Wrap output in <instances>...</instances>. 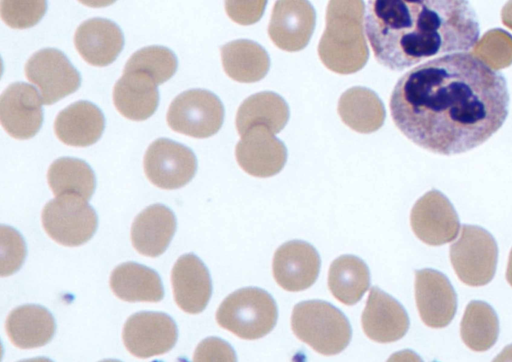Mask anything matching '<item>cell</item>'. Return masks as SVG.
<instances>
[{
  "instance_id": "6da1fadb",
  "label": "cell",
  "mask_w": 512,
  "mask_h": 362,
  "mask_svg": "<svg viewBox=\"0 0 512 362\" xmlns=\"http://www.w3.org/2000/svg\"><path fill=\"white\" fill-rule=\"evenodd\" d=\"M395 126L413 143L442 155L469 151L508 115L504 76L470 53H452L402 75L390 96Z\"/></svg>"
},
{
  "instance_id": "7a4b0ae2",
  "label": "cell",
  "mask_w": 512,
  "mask_h": 362,
  "mask_svg": "<svg viewBox=\"0 0 512 362\" xmlns=\"http://www.w3.org/2000/svg\"><path fill=\"white\" fill-rule=\"evenodd\" d=\"M366 34L375 59L402 71L443 53L476 45L479 24L463 0H373L367 2Z\"/></svg>"
},
{
  "instance_id": "3957f363",
  "label": "cell",
  "mask_w": 512,
  "mask_h": 362,
  "mask_svg": "<svg viewBox=\"0 0 512 362\" xmlns=\"http://www.w3.org/2000/svg\"><path fill=\"white\" fill-rule=\"evenodd\" d=\"M364 11V2L360 0L329 1L326 26L318 45L319 58L329 70L352 74L367 63Z\"/></svg>"
},
{
  "instance_id": "277c9868",
  "label": "cell",
  "mask_w": 512,
  "mask_h": 362,
  "mask_svg": "<svg viewBox=\"0 0 512 362\" xmlns=\"http://www.w3.org/2000/svg\"><path fill=\"white\" fill-rule=\"evenodd\" d=\"M294 334L316 352L331 356L343 351L351 340V326L335 306L320 300L303 301L293 308Z\"/></svg>"
},
{
  "instance_id": "5b68a950",
  "label": "cell",
  "mask_w": 512,
  "mask_h": 362,
  "mask_svg": "<svg viewBox=\"0 0 512 362\" xmlns=\"http://www.w3.org/2000/svg\"><path fill=\"white\" fill-rule=\"evenodd\" d=\"M277 306L266 291L247 287L228 295L216 312L219 326L245 340L259 339L275 327Z\"/></svg>"
},
{
  "instance_id": "8992f818",
  "label": "cell",
  "mask_w": 512,
  "mask_h": 362,
  "mask_svg": "<svg viewBox=\"0 0 512 362\" xmlns=\"http://www.w3.org/2000/svg\"><path fill=\"white\" fill-rule=\"evenodd\" d=\"M498 247L493 236L475 225H463L459 238L450 247V261L458 278L478 287L494 277Z\"/></svg>"
},
{
  "instance_id": "52a82bcc",
  "label": "cell",
  "mask_w": 512,
  "mask_h": 362,
  "mask_svg": "<svg viewBox=\"0 0 512 362\" xmlns=\"http://www.w3.org/2000/svg\"><path fill=\"white\" fill-rule=\"evenodd\" d=\"M41 220L54 241L69 247L86 243L98 224L95 210L76 194L60 195L49 201L42 210Z\"/></svg>"
},
{
  "instance_id": "ba28073f",
  "label": "cell",
  "mask_w": 512,
  "mask_h": 362,
  "mask_svg": "<svg viewBox=\"0 0 512 362\" xmlns=\"http://www.w3.org/2000/svg\"><path fill=\"white\" fill-rule=\"evenodd\" d=\"M166 120L169 127L178 133L194 138H208L220 130L224 107L214 93L191 89L173 99Z\"/></svg>"
},
{
  "instance_id": "9c48e42d",
  "label": "cell",
  "mask_w": 512,
  "mask_h": 362,
  "mask_svg": "<svg viewBox=\"0 0 512 362\" xmlns=\"http://www.w3.org/2000/svg\"><path fill=\"white\" fill-rule=\"evenodd\" d=\"M24 69L26 78L39 89L45 105L75 92L81 84L79 72L66 55L55 48L35 52Z\"/></svg>"
},
{
  "instance_id": "30bf717a",
  "label": "cell",
  "mask_w": 512,
  "mask_h": 362,
  "mask_svg": "<svg viewBox=\"0 0 512 362\" xmlns=\"http://www.w3.org/2000/svg\"><path fill=\"white\" fill-rule=\"evenodd\" d=\"M143 163L148 180L161 189L183 187L197 169L192 150L167 138H159L149 145Z\"/></svg>"
},
{
  "instance_id": "8fae6325",
  "label": "cell",
  "mask_w": 512,
  "mask_h": 362,
  "mask_svg": "<svg viewBox=\"0 0 512 362\" xmlns=\"http://www.w3.org/2000/svg\"><path fill=\"white\" fill-rule=\"evenodd\" d=\"M178 337L174 320L162 312H138L124 324L122 339L135 357L149 358L171 350Z\"/></svg>"
},
{
  "instance_id": "7c38bea8",
  "label": "cell",
  "mask_w": 512,
  "mask_h": 362,
  "mask_svg": "<svg viewBox=\"0 0 512 362\" xmlns=\"http://www.w3.org/2000/svg\"><path fill=\"white\" fill-rule=\"evenodd\" d=\"M410 224L416 237L431 246L451 242L460 229L459 217L453 205L435 189L416 201L411 210Z\"/></svg>"
},
{
  "instance_id": "4fadbf2b",
  "label": "cell",
  "mask_w": 512,
  "mask_h": 362,
  "mask_svg": "<svg viewBox=\"0 0 512 362\" xmlns=\"http://www.w3.org/2000/svg\"><path fill=\"white\" fill-rule=\"evenodd\" d=\"M43 100L37 89L24 82L10 84L0 97V121L13 138L25 140L39 131Z\"/></svg>"
},
{
  "instance_id": "5bb4252c",
  "label": "cell",
  "mask_w": 512,
  "mask_h": 362,
  "mask_svg": "<svg viewBox=\"0 0 512 362\" xmlns=\"http://www.w3.org/2000/svg\"><path fill=\"white\" fill-rule=\"evenodd\" d=\"M315 23L316 13L310 2L281 0L274 4L268 34L278 48L296 52L309 43Z\"/></svg>"
},
{
  "instance_id": "9a60e30c",
  "label": "cell",
  "mask_w": 512,
  "mask_h": 362,
  "mask_svg": "<svg viewBox=\"0 0 512 362\" xmlns=\"http://www.w3.org/2000/svg\"><path fill=\"white\" fill-rule=\"evenodd\" d=\"M235 156L246 173L266 178L283 169L287 160V149L270 130L257 126L241 135L235 148Z\"/></svg>"
},
{
  "instance_id": "2e32d148",
  "label": "cell",
  "mask_w": 512,
  "mask_h": 362,
  "mask_svg": "<svg viewBox=\"0 0 512 362\" xmlns=\"http://www.w3.org/2000/svg\"><path fill=\"white\" fill-rule=\"evenodd\" d=\"M415 300L421 320L431 328L446 327L456 313V293L448 278L434 269L415 271Z\"/></svg>"
},
{
  "instance_id": "e0dca14e",
  "label": "cell",
  "mask_w": 512,
  "mask_h": 362,
  "mask_svg": "<svg viewBox=\"0 0 512 362\" xmlns=\"http://www.w3.org/2000/svg\"><path fill=\"white\" fill-rule=\"evenodd\" d=\"M320 264L319 254L311 244L299 240L289 241L275 251L273 276L284 290L302 291L314 284Z\"/></svg>"
},
{
  "instance_id": "ac0fdd59",
  "label": "cell",
  "mask_w": 512,
  "mask_h": 362,
  "mask_svg": "<svg viewBox=\"0 0 512 362\" xmlns=\"http://www.w3.org/2000/svg\"><path fill=\"white\" fill-rule=\"evenodd\" d=\"M361 322L367 337L379 343L397 341L409 328V318L403 306L378 287L369 291Z\"/></svg>"
},
{
  "instance_id": "d6986e66",
  "label": "cell",
  "mask_w": 512,
  "mask_h": 362,
  "mask_svg": "<svg viewBox=\"0 0 512 362\" xmlns=\"http://www.w3.org/2000/svg\"><path fill=\"white\" fill-rule=\"evenodd\" d=\"M174 300L189 314H198L207 306L212 283L208 269L194 254L180 256L171 272Z\"/></svg>"
},
{
  "instance_id": "ffe728a7",
  "label": "cell",
  "mask_w": 512,
  "mask_h": 362,
  "mask_svg": "<svg viewBox=\"0 0 512 362\" xmlns=\"http://www.w3.org/2000/svg\"><path fill=\"white\" fill-rule=\"evenodd\" d=\"M74 45L80 56L93 66L111 64L124 45L120 27L105 18H91L78 26Z\"/></svg>"
},
{
  "instance_id": "44dd1931",
  "label": "cell",
  "mask_w": 512,
  "mask_h": 362,
  "mask_svg": "<svg viewBox=\"0 0 512 362\" xmlns=\"http://www.w3.org/2000/svg\"><path fill=\"white\" fill-rule=\"evenodd\" d=\"M105 126L101 110L89 101H77L60 111L54 122L57 138L66 145L87 147L98 141Z\"/></svg>"
},
{
  "instance_id": "7402d4cb",
  "label": "cell",
  "mask_w": 512,
  "mask_h": 362,
  "mask_svg": "<svg viewBox=\"0 0 512 362\" xmlns=\"http://www.w3.org/2000/svg\"><path fill=\"white\" fill-rule=\"evenodd\" d=\"M176 230L174 213L166 206L145 208L131 226V242L142 255L157 257L165 252Z\"/></svg>"
},
{
  "instance_id": "603a6c76",
  "label": "cell",
  "mask_w": 512,
  "mask_h": 362,
  "mask_svg": "<svg viewBox=\"0 0 512 362\" xmlns=\"http://www.w3.org/2000/svg\"><path fill=\"white\" fill-rule=\"evenodd\" d=\"M158 102L157 84L144 72L123 71L114 85V106L130 120H146L156 111Z\"/></svg>"
},
{
  "instance_id": "cb8c5ba5",
  "label": "cell",
  "mask_w": 512,
  "mask_h": 362,
  "mask_svg": "<svg viewBox=\"0 0 512 362\" xmlns=\"http://www.w3.org/2000/svg\"><path fill=\"white\" fill-rule=\"evenodd\" d=\"M5 327L10 341L21 349L44 346L55 333L52 314L46 308L35 304L13 309L6 319Z\"/></svg>"
},
{
  "instance_id": "d4e9b609",
  "label": "cell",
  "mask_w": 512,
  "mask_h": 362,
  "mask_svg": "<svg viewBox=\"0 0 512 362\" xmlns=\"http://www.w3.org/2000/svg\"><path fill=\"white\" fill-rule=\"evenodd\" d=\"M337 111L349 128L366 134L381 128L386 117L385 107L379 96L362 86L346 90L339 98Z\"/></svg>"
},
{
  "instance_id": "484cf974",
  "label": "cell",
  "mask_w": 512,
  "mask_h": 362,
  "mask_svg": "<svg viewBox=\"0 0 512 362\" xmlns=\"http://www.w3.org/2000/svg\"><path fill=\"white\" fill-rule=\"evenodd\" d=\"M110 288L118 298L127 302H159L164 297L158 273L135 262L122 263L113 270Z\"/></svg>"
},
{
  "instance_id": "4316f807",
  "label": "cell",
  "mask_w": 512,
  "mask_h": 362,
  "mask_svg": "<svg viewBox=\"0 0 512 362\" xmlns=\"http://www.w3.org/2000/svg\"><path fill=\"white\" fill-rule=\"evenodd\" d=\"M289 119V107L277 93L264 91L246 98L239 106L235 124L239 135L248 129L263 126L279 133Z\"/></svg>"
},
{
  "instance_id": "83f0119b",
  "label": "cell",
  "mask_w": 512,
  "mask_h": 362,
  "mask_svg": "<svg viewBox=\"0 0 512 362\" xmlns=\"http://www.w3.org/2000/svg\"><path fill=\"white\" fill-rule=\"evenodd\" d=\"M220 52L225 73L237 82L260 81L269 71V55L261 45L254 41L234 40L223 45Z\"/></svg>"
},
{
  "instance_id": "f1b7e54d",
  "label": "cell",
  "mask_w": 512,
  "mask_h": 362,
  "mask_svg": "<svg viewBox=\"0 0 512 362\" xmlns=\"http://www.w3.org/2000/svg\"><path fill=\"white\" fill-rule=\"evenodd\" d=\"M369 285V269L360 258L342 255L332 262L328 272V287L338 301L345 305L356 304Z\"/></svg>"
},
{
  "instance_id": "f546056e",
  "label": "cell",
  "mask_w": 512,
  "mask_h": 362,
  "mask_svg": "<svg viewBox=\"0 0 512 362\" xmlns=\"http://www.w3.org/2000/svg\"><path fill=\"white\" fill-rule=\"evenodd\" d=\"M49 187L54 195L76 194L89 200L95 190V175L83 160L61 157L55 160L47 172Z\"/></svg>"
},
{
  "instance_id": "4dcf8cb0",
  "label": "cell",
  "mask_w": 512,
  "mask_h": 362,
  "mask_svg": "<svg viewBox=\"0 0 512 362\" xmlns=\"http://www.w3.org/2000/svg\"><path fill=\"white\" fill-rule=\"evenodd\" d=\"M460 334L471 350L482 352L490 349L499 334V321L493 308L483 301H471L461 320Z\"/></svg>"
},
{
  "instance_id": "1f68e13d",
  "label": "cell",
  "mask_w": 512,
  "mask_h": 362,
  "mask_svg": "<svg viewBox=\"0 0 512 362\" xmlns=\"http://www.w3.org/2000/svg\"><path fill=\"white\" fill-rule=\"evenodd\" d=\"M178 63L174 53L164 46H148L127 60L123 71H141L159 85L170 79L176 72Z\"/></svg>"
},
{
  "instance_id": "d6a6232c",
  "label": "cell",
  "mask_w": 512,
  "mask_h": 362,
  "mask_svg": "<svg viewBox=\"0 0 512 362\" xmlns=\"http://www.w3.org/2000/svg\"><path fill=\"white\" fill-rule=\"evenodd\" d=\"M472 54L494 70L512 64V36L502 29H491L477 41Z\"/></svg>"
},
{
  "instance_id": "836d02e7",
  "label": "cell",
  "mask_w": 512,
  "mask_h": 362,
  "mask_svg": "<svg viewBox=\"0 0 512 362\" xmlns=\"http://www.w3.org/2000/svg\"><path fill=\"white\" fill-rule=\"evenodd\" d=\"M47 5L45 1H1L2 20L11 28L25 29L37 24L44 16Z\"/></svg>"
},
{
  "instance_id": "e575fe53",
  "label": "cell",
  "mask_w": 512,
  "mask_h": 362,
  "mask_svg": "<svg viewBox=\"0 0 512 362\" xmlns=\"http://www.w3.org/2000/svg\"><path fill=\"white\" fill-rule=\"evenodd\" d=\"M1 276L17 271L26 255L25 242L13 228L1 226Z\"/></svg>"
},
{
  "instance_id": "d590c367",
  "label": "cell",
  "mask_w": 512,
  "mask_h": 362,
  "mask_svg": "<svg viewBox=\"0 0 512 362\" xmlns=\"http://www.w3.org/2000/svg\"><path fill=\"white\" fill-rule=\"evenodd\" d=\"M265 4L266 1H226L225 9L233 21L250 25L261 18Z\"/></svg>"
},
{
  "instance_id": "8d00e7d4",
  "label": "cell",
  "mask_w": 512,
  "mask_h": 362,
  "mask_svg": "<svg viewBox=\"0 0 512 362\" xmlns=\"http://www.w3.org/2000/svg\"><path fill=\"white\" fill-rule=\"evenodd\" d=\"M235 353L223 340L208 338L203 340L194 353V361H235Z\"/></svg>"
},
{
  "instance_id": "74e56055",
  "label": "cell",
  "mask_w": 512,
  "mask_h": 362,
  "mask_svg": "<svg viewBox=\"0 0 512 362\" xmlns=\"http://www.w3.org/2000/svg\"><path fill=\"white\" fill-rule=\"evenodd\" d=\"M502 22L505 26L512 29V1L508 2L501 12Z\"/></svg>"
},
{
  "instance_id": "f35d334b",
  "label": "cell",
  "mask_w": 512,
  "mask_h": 362,
  "mask_svg": "<svg viewBox=\"0 0 512 362\" xmlns=\"http://www.w3.org/2000/svg\"><path fill=\"white\" fill-rule=\"evenodd\" d=\"M506 280L512 286V249L509 254L507 270H506Z\"/></svg>"
}]
</instances>
